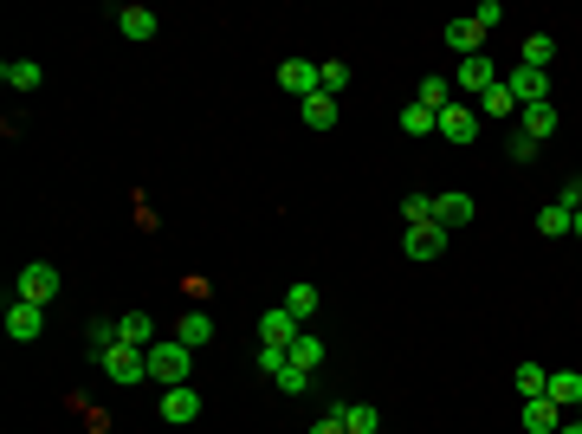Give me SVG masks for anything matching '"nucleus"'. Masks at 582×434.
I'll use <instances>...</instances> for the list:
<instances>
[{"mask_svg":"<svg viewBox=\"0 0 582 434\" xmlns=\"http://www.w3.org/2000/svg\"><path fill=\"white\" fill-rule=\"evenodd\" d=\"M143 357H149V383H169V389H182L188 376H194V350L182 344V337H156V344H149Z\"/></svg>","mask_w":582,"mask_h":434,"instance_id":"f257e3e1","label":"nucleus"},{"mask_svg":"<svg viewBox=\"0 0 582 434\" xmlns=\"http://www.w3.org/2000/svg\"><path fill=\"white\" fill-rule=\"evenodd\" d=\"M492 85H498V65L485 59V52H473V59L453 65V91H460V98H485Z\"/></svg>","mask_w":582,"mask_h":434,"instance_id":"f03ea898","label":"nucleus"},{"mask_svg":"<svg viewBox=\"0 0 582 434\" xmlns=\"http://www.w3.org/2000/svg\"><path fill=\"white\" fill-rule=\"evenodd\" d=\"M13 298H26V305H52V298H59V266L33 260V266L20 273V286H13Z\"/></svg>","mask_w":582,"mask_h":434,"instance_id":"7ed1b4c3","label":"nucleus"},{"mask_svg":"<svg viewBox=\"0 0 582 434\" xmlns=\"http://www.w3.org/2000/svg\"><path fill=\"white\" fill-rule=\"evenodd\" d=\"M104 376L110 383H149V357L130 350V344H117V350H104Z\"/></svg>","mask_w":582,"mask_h":434,"instance_id":"20e7f679","label":"nucleus"},{"mask_svg":"<svg viewBox=\"0 0 582 434\" xmlns=\"http://www.w3.org/2000/svg\"><path fill=\"white\" fill-rule=\"evenodd\" d=\"M440 137L447 143H479V111L466 98H453L447 111H440Z\"/></svg>","mask_w":582,"mask_h":434,"instance_id":"39448f33","label":"nucleus"},{"mask_svg":"<svg viewBox=\"0 0 582 434\" xmlns=\"http://www.w3.org/2000/svg\"><path fill=\"white\" fill-rule=\"evenodd\" d=\"M505 91L518 98V111H524V104H550V72H531V65H518V72H505Z\"/></svg>","mask_w":582,"mask_h":434,"instance_id":"423d86ee","label":"nucleus"},{"mask_svg":"<svg viewBox=\"0 0 582 434\" xmlns=\"http://www.w3.org/2000/svg\"><path fill=\"white\" fill-rule=\"evenodd\" d=\"M39 331H46V305H26V298H13V305H7V337H13V344H33Z\"/></svg>","mask_w":582,"mask_h":434,"instance_id":"0eeeda50","label":"nucleus"},{"mask_svg":"<svg viewBox=\"0 0 582 434\" xmlns=\"http://www.w3.org/2000/svg\"><path fill=\"white\" fill-rule=\"evenodd\" d=\"M279 85H285L291 98L304 104V98H311L317 85H324V65H311V59H285V65H279Z\"/></svg>","mask_w":582,"mask_h":434,"instance_id":"6e6552de","label":"nucleus"},{"mask_svg":"<svg viewBox=\"0 0 582 434\" xmlns=\"http://www.w3.org/2000/svg\"><path fill=\"white\" fill-rule=\"evenodd\" d=\"M194 415H201V389H162V422H169V428H188L194 422Z\"/></svg>","mask_w":582,"mask_h":434,"instance_id":"1a4fd4ad","label":"nucleus"},{"mask_svg":"<svg viewBox=\"0 0 582 434\" xmlns=\"http://www.w3.org/2000/svg\"><path fill=\"white\" fill-rule=\"evenodd\" d=\"M563 422H570V409H557L550 396H531V402H524V434H557Z\"/></svg>","mask_w":582,"mask_h":434,"instance_id":"9d476101","label":"nucleus"},{"mask_svg":"<svg viewBox=\"0 0 582 434\" xmlns=\"http://www.w3.org/2000/svg\"><path fill=\"white\" fill-rule=\"evenodd\" d=\"M298 331H304V324L291 318L285 305H279V311H266V318H259V337H266L272 350H291V344H298Z\"/></svg>","mask_w":582,"mask_h":434,"instance_id":"9b49d317","label":"nucleus"},{"mask_svg":"<svg viewBox=\"0 0 582 434\" xmlns=\"http://www.w3.org/2000/svg\"><path fill=\"white\" fill-rule=\"evenodd\" d=\"M401 247H408V260H440L447 253V227H408Z\"/></svg>","mask_w":582,"mask_h":434,"instance_id":"f8f14e48","label":"nucleus"},{"mask_svg":"<svg viewBox=\"0 0 582 434\" xmlns=\"http://www.w3.org/2000/svg\"><path fill=\"white\" fill-rule=\"evenodd\" d=\"M117 344H130V350H149V344H156L149 311H123V318H117Z\"/></svg>","mask_w":582,"mask_h":434,"instance_id":"ddd939ff","label":"nucleus"},{"mask_svg":"<svg viewBox=\"0 0 582 434\" xmlns=\"http://www.w3.org/2000/svg\"><path fill=\"white\" fill-rule=\"evenodd\" d=\"M473 195H460V188H453V195H434V221L440 227H466V221H473Z\"/></svg>","mask_w":582,"mask_h":434,"instance_id":"4468645a","label":"nucleus"},{"mask_svg":"<svg viewBox=\"0 0 582 434\" xmlns=\"http://www.w3.org/2000/svg\"><path fill=\"white\" fill-rule=\"evenodd\" d=\"M156 13H149V7H117V33L123 39H156Z\"/></svg>","mask_w":582,"mask_h":434,"instance_id":"2eb2a0df","label":"nucleus"},{"mask_svg":"<svg viewBox=\"0 0 582 434\" xmlns=\"http://www.w3.org/2000/svg\"><path fill=\"white\" fill-rule=\"evenodd\" d=\"M557 409H582V376L576 370H550V389H544Z\"/></svg>","mask_w":582,"mask_h":434,"instance_id":"dca6fc26","label":"nucleus"},{"mask_svg":"<svg viewBox=\"0 0 582 434\" xmlns=\"http://www.w3.org/2000/svg\"><path fill=\"white\" fill-rule=\"evenodd\" d=\"M447 46L460 52V59H473V52H485V26L479 20H453L447 26Z\"/></svg>","mask_w":582,"mask_h":434,"instance_id":"f3484780","label":"nucleus"},{"mask_svg":"<svg viewBox=\"0 0 582 434\" xmlns=\"http://www.w3.org/2000/svg\"><path fill=\"white\" fill-rule=\"evenodd\" d=\"M518 124H524V137H531V143H544L550 130H557V104H524Z\"/></svg>","mask_w":582,"mask_h":434,"instance_id":"a211bd4d","label":"nucleus"},{"mask_svg":"<svg viewBox=\"0 0 582 434\" xmlns=\"http://www.w3.org/2000/svg\"><path fill=\"white\" fill-rule=\"evenodd\" d=\"M175 337H182L188 350L214 344V318H207V311H182V324H175Z\"/></svg>","mask_w":582,"mask_h":434,"instance_id":"6ab92c4d","label":"nucleus"},{"mask_svg":"<svg viewBox=\"0 0 582 434\" xmlns=\"http://www.w3.org/2000/svg\"><path fill=\"white\" fill-rule=\"evenodd\" d=\"M298 117H304V124H311V130H330V124H337V98H324V91H311V98L298 104Z\"/></svg>","mask_w":582,"mask_h":434,"instance_id":"aec40b11","label":"nucleus"},{"mask_svg":"<svg viewBox=\"0 0 582 434\" xmlns=\"http://www.w3.org/2000/svg\"><path fill=\"white\" fill-rule=\"evenodd\" d=\"M511 383H518V396L531 402V396H544V389H550V370H544V363H518V376H511Z\"/></svg>","mask_w":582,"mask_h":434,"instance_id":"412c9836","label":"nucleus"},{"mask_svg":"<svg viewBox=\"0 0 582 434\" xmlns=\"http://www.w3.org/2000/svg\"><path fill=\"white\" fill-rule=\"evenodd\" d=\"M570 227H576V214H570V208H557V201H550V208L537 214V234H544V240H563Z\"/></svg>","mask_w":582,"mask_h":434,"instance_id":"4be33fe9","label":"nucleus"},{"mask_svg":"<svg viewBox=\"0 0 582 434\" xmlns=\"http://www.w3.org/2000/svg\"><path fill=\"white\" fill-rule=\"evenodd\" d=\"M414 104H427V111H447V104H453V78H421V98H414Z\"/></svg>","mask_w":582,"mask_h":434,"instance_id":"5701e85b","label":"nucleus"},{"mask_svg":"<svg viewBox=\"0 0 582 434\" xmlns=\"http://www.w3.org/2000/svg\"><path fill=\"white\" fill-rule=\"evenodd\" d=\"M0 78H7L13 91H33V85H39V78H46V72H39L33 59H7V65H0Z\"/></svg>","mask_w":582,"mask_h":434,"instance_id":"b1692460","label":"nucleus"},{"mask_svg":"<svg viewBox=\"0 0 582 434\" xmlns=\"http://www.w3.org/2000/svg\"><path fill=\"white\" fill-rule=\"evenodd\" d=\"M337 415H343V428H350V434H376V428H382V422H376V409H369V402H343Z\"/></svg>","mask_w":582,"mask_h":434,"instance_id":"393cba45","label":"nucleus"},{"mask_svg":"<svg viewBox=\"0 0 582 434\" xmlns=\"http://www.w3.org/2000/svg\"><path fill=\"white\" fill-rule=\"evenodd\" d=\"M285 311H291V318H298V324H304V318H311V311H317V286H311V279H298V286L285 292Z\"/></svg>","mask_w":582,"mask_h":434,"instance_id":"a878e982","label":"nucleus"},{"mask_svg":"<svg viewBox=\"0 0 582 434\" xmlns=\"http://www.w3.org/2000/svg\"><path fill=\"white\" fill-rule=\"evenodd\" d=\"M550 59H557V39H550V33H531V39H524V65H531V72H544Z\"/></svg>","mask_w":582,"mask_h":434,"instance_id":"bb28decb","label":"nucleus"},{"mask_svg":"<svg viewBox=\"0 0 582 434\" xmlns=\"http://www.w3.org/2000/svg\"><path fill=\"white\" fill-rule=\"evenodd\" d=\"M479 111H485V117H518V98H511V91H505V78H498V85H492V91H485V98H479Z\"/></svg>","mask_w":582,"mask_h":434,"instance_id":"cd10ccee","label":"nucleus"},{"mask_svg":"<svg viewBox=\"0 0 582 434\" xmlns=\"http://www.w3.org/2000/svg\"><path fill=\"white\" fill-rule=\"evenodd\" d=\"M291 363H298V370H311V376H317V363H324V344H317L311 331H298V344H291Z\"/></svg>","mask_w":582,"mask_h":434,"instance_id":"c85d7f7f","label":"nucleus"},{"mask_svg":"<svg viewBox=\"0 0 582 434\" xmlns=\"http://www.w3.org/2000/svg\"><path fill=\"white\" fill-rule=\"evenodd\" d=\"M85 344H91V357L104 363V350H117V324L110 318H91V331H85Z\"/></svg>","mask_w":582,"mask_h":434,"instance_id":"c756f323","label":"nucleus"},{"mask_svg":"<svg viewBox=\"0 0 582 434\" xmlns=\"http://www.w3.org/2000/svg\"><path fill=\"white\" fill-rule=\"evenodd\" d=\"M401 130H408V137H427V130H440V117L427 111V104H408V111H401Z\"/></svg>","mask_w":582,"mask_h":434,"instance_id":"7c9ffc66","label":"nucleus"},{"mask_svg":"<svg viewBox=\"0 0 582 434\" xmlns=\"http://www.w3.org/2000/svg\"><path fill=\"white\" fill-rule=\"evenodd\" d=\"M401 214H408V227H440L434 221V195H408V201H401Z\"/></svg>","mask_w":582,"mask_h":434,"instance_id":"2f4dec72","label":"nucleus"},{"mask_svg":"<svg viewBox=\"0 0 582 434\" xmlns=\"http://www.w3.org/2000/svg\"><path fill=\"white\" fill-rule=\"evenodd\" d=\"M343 85H350V65H343V59H324V85H317V91H324V98H337Z\"/></svg>","mask_w":582,"mask_h":434,"instance_id":"473e14b6","label":"nucleus"},{"mask_svg":"<svg viewBox=\"0 0 582 434\" xmlns=\"http://www.w3.org/2000/svg\"><path fill=\"white\" fill-rule=\"evenodd\" d=\"M473 20H479V26H485V33H492V26H498V20H505V7H498V0H485V7H479V13H473Z\"/></svg>","mask_w":582,"mask_h":434,"instance_id":"72a5a7b5","label":"nucleus"},{"mask_svg":"<svg viewBox=\"0 0 582 434\" xmlns=\"http://www.w3.org/2000/svg\"><path fill=\"white\" fill-rule=\"evenodd\" d=\"M311 434H350V428H343V415H337V409H330V415H324V422H317Z\"/></svg>","mask_w":582,"mask_h":434,"instance_id":"f704fd0d","label":"nucleus"},{"mask_svg":"<svg viewBox=\"0 0 582 434\" xmlns=\"http://www.w3.org/2000/svg\"><path fill=\"white\" fill-rule=\"evenodd\" d=\"M557 434H582V415H570V422H563V428H557Z\"/></svg>","mask_w":582,"mask_h":434,"instance_id":"c9c22d12","label":"nucleus"},{"mask_svg":"<svg viewBox=\"0 0 582 434\" xmlns=\"http://www.w3.org/2000/svg\"><path fill=\"white\" fill-rule=\"evenodd\" d=\"M570 234H582V208H576V227H570Z\"/></svg>","mask_w":582,"mask_h":434,"instance_id":"e433bc0d","label":"nucleus"},{"mask_svg":"<svg viewBox=\"0 0 582 434\" xmlns=\"http://www.w3.org/2000/svg\"><path fill=\"white\" fill-rule=\"evenodd\" d=\"M576 188H582V175H576Z\"/></svg>","mask_w":582,"mask_h":434,"instance_id":"4c0bfd02","label":"nucleus"},{"mask_svg":"<svg viewBox=\"0 0 582 434\" xmlns=\"http://www.w3.org/2000/svg\"><path fill=\"white\" fill-rule=\"evenodd\" d=\"M576 415H582V409H576Z\"/></svg>","mask_w":582,"mask_h":434,"instance_id":"58836bf2","label":"nucleus"}]
</instances>
